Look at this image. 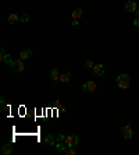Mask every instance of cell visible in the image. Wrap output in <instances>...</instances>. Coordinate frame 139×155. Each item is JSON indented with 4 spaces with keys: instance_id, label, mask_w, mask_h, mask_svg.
Returning <instances> with one entry per match:
<instances>
[{
    "instance_id": "1",
    "label": "cell",
    "mask_w": 139,
    "mask_h": 155,
    "mask_svg": "<svg viewBox=\"0 0 139 155\" xmlns=\"http://www.w3.org/2000/svg\"><path fill=\"white\" fill-rule=\"evenodd\" d=\"M117 85L121 90L129 88V85H131V77L128 74H120L118 77H117Z\"/></svg>"
},
{
    "instance_id": "2",
    "label": "cell",
    "mask_w": 139,
    "mask_h": 155,
    "mask_svg": "<svg viewBox=\"0 0 139 155\" xmlns=\"http://www.w3.org/2000/svg\"><path fill=\"white\" fill-rule=\"evenodd\" d=\"M10 67H11L13 71H17V73H21V71H24L25 69V64H24V60L22 59H13V61L10 63Z\"/></svg>"
},
{
    "instance_id": "3",
    "label": "cell",
    "mask_w": 139,
    "mask_h": 155,
    "mask_svg": "<svg viewBox=\"0 0 139 155\" xmlns=\"http://www.w3.org/2000/svg\"><path fill=\"white\" fill-rule=\"evenodd\" d=\"M63 141L67 147H75L77 144H78V141H80V139H78V136L77 134H68V136L64 137Z\"/></svg>"
},
{
    "instance_id": "4",
    "label": "cell",
    "mask_w": 139,
    "mask_h": 155,
    "mask_svg": "<svg viewBox=\"0 0 139 155\" xmlns=\"http://www.w3.org/2000/svg\"><path fill=\"white\" fill-rule=\"evenodd\" d=\"M96 88H97V84L93 80H89L82 85V90L85 92H93V91H96Z\"/></svg>"
},
{
    "instance_id": "5",
    "label": "cell",
    "mask_w": 139,
    "mask_h": 155,
    "mask_svg": "<svg viewBox=\"0 0 139 155\" xmlns=\"http://www.w3.org/2000/svg\"><path fill=\"white\" fill-rule=\"evenodd\" d=\"M0 61H1V63H7V64H10L13 61L11 55H10V53H6V49H4V48L0 49Z\"/></svg>"
},
{
    "instance_id": "6",
    "label": "cell",
    "mask_w": 139,
    "mask_h": 155,
    "mask_svg": "<svg viewBox=\"0 0 139 155\" xmlns=\"http://www.w3.org/2000/svg\"><path fill=\"white\" fill-rule=\"evenodd\" d=\"M121 131H123V136H124V139H125V140L132 139V136H134V131H132L131 124H125Z\"/></svg>"
},
{
    "instance_id": "7",
    "label": "cell",
    "mask_w": 139,
    "mask_h": 155,
    "mask_svg": "<svg viewBox=\"0 0 139 155\" xmlns=\"http://www.w3.org/2000/svg\"><path fill=\"white\" fill-rule=\"evenodd\" d=\"M125 8H127V11L129 13H135L138 10V4L134 1V0H128L127 3H125Z\"/></svg>"
},
{
    "instance_id": "8",
    "label": "cell",
    "mask_w": 139,
    "mask_h": 155,
    "mask_svg": "<svg viewBox=\"0 0 139 155\" xmlns=\"http://www.w3.org/2000/svg\"><path fill=\"white\" fill-rule=\"evenodd\" d=\"M71 76H72V74L70 73V71H65V73L60 74V80H59V81L61 82V84H67V82L71 80Z\"/></svg>"
},
{
    "instance_id": "9",
    "label": "cell",
    "mask_w": 139,
    "mask_h": 155,
    "mask_svg": "<svg viewBox=\"0 0 139 155\" xmlns=\"http://www.w3.org/2000/svg\"><path fill=\"white\" fill-rule=\"evenodd\" d=\"M45 144L48 145V147H52V145H56V139L53 134H48L46 137H45Z\"/></svg>"
},
{
    "instance_id": "10",
    "label": "cell",
    "mask_w": 139,
    "mask_h": 155,
    "mask_svg": "<svg viewBox=\"0 0 139 155\" xmlns=\"http://www.w3.org/2000/svg\"><path fill=\"white\" fill-rule=\"evenodd\" d=\"M32 56V50L31 49H24L20 52V59H22V60H27V59H31Z\"/></svg>"
},
{
    "instance_id": "11",
    "label": "cell",
    "mask_w": 139,
    "mask_h": 155,
    "mask_svg": "<svg viewBox=\"0 0 139 155\" xmlns=\"http://www.w3.org/2000/svg\"><path fill=\"white\" fill-rule=\"evenodd\" d=\"M92 70H93V73H95L96 76H103V74H104V67H103V64H95Z\"/></svg>"
},
{
    "instance_id": "12",
    "label": "cell",
    "mask_w": 139,
    "mask_h": 155,
    "mask_svg": "<svg viewBox=\"0 0 139 155\" xmlns=\"http://www.w3.org/2000/svg\"><path fill=\"white\" fill-rule=\"evenodd\" d=\"M13 152V145L11 144H4V145H1V154L3 155H10Z\"/></svg>"
},
{
    "instance_id": "13",
    "label": "cell",
    "mask_w": 139,
    "mask_h": 155,
    "mask_svg": "<svg viewBox=\"0 0 139 155\" xmlns=\"http://www.w3.org/2000/svg\"><path fill=\"white\" fill-rule=\"evenodd\" d=\"M7 20L10 24H16V22H18V21H21V18L18 16H17L16 13H11V14H8L7 17Z\"/></svg>"
},
{
    "instance_id": "14",
    "label": "cell",
    "mask_w": 139,
    "mask_h": 155,
    "mask_svg": "<svg viewBox=\"0 0 139 155\" xmlns=\"http://www.w3.org/2000/svg\"><path fill=\"white\" fill-rule=\"evenodd\" d=\"M82 8H75V10H74V11L71 13V17H72V20H80L81 17H82Z\"/></svg>"
},
{
    "instance_id": "15",
    "label": "cell",
    "mask_w": 139,
    "mask_h": 155,
    "mask_svg": "<svg viewBox=\"0 0 139 155\" xmlns=\"http://www.w3.org/2000/svg\"><path fill=\"white\" fill-rule=\"evenodd\" d=\"M50 77H52L53 81H59V80H60L59 69H52V70H50Z\"/></svg>"
},
{
    "instance_id": "16",
    "label": "cell",
    "mask_w": 139,
    "mask_h": 155,
    "mask_svg": "<svg viewBox=\"0 0 139 155\" xmlns=\"http://www.w3.org/2000/svg\"><path fill=\"white\" fill-rule=\"evenodd\" d=\"M56 148H57V151H59V152H63V154H64V151H65L67 145H64L61 141H59V143H56Z\"/></svg>"
},
{
    "instance_id": "17",
    "label": "cell",
    "mask_w": 139,
    "mask_h": 155,
    "mask_svg": "<svg viewBox=\"0 0 139 155\" xmlns=\"http://www.w3.org/2000/svg\"><path fill=\"white\" fill-rule=\"evenodd\" d=\"M65 155H77V150L74 147H67L65 148V151H64Z\"/></svg>"
},
{
    "instance_id": "18",
    "label": "cell",
    "mask_w": 139,
    "mask_h": 155,
    "mask_svg": "<svg viewBox=\"0 0 139 155\" xmlns=\"http://www.w3.org/2000/svg\"><path fill=\"white\" fill-rule=\"evenodd\" d=\"M83 66H85L86 69H93V66H95V64H93V61H92V60H86Z\"/></svg>"
},
{
    "instance_id": "19",
    "label": "cell",
    "mask_w": 139,
    "mask_h": 155,
    "mask_svg": "<svg viewBox=\"0 0 139 155\" xmlns=\"http://www.w3.org/2000/svg\"><path fill=\"white\" fill-rule=\"evenodd\" d=\"M29 21V16L28 14H24V16L21 17V22H28Z\"/></svg>"
},
{
    "instance_id": "20",
    "label": "cell",
    "mask_w": 139,
    "mask_h": 155,
    "mask_svg": "<svg viewBox=\"0 0 139 155\" xmlns=\"http://www.w3.org/2000/svg\"><path fill=\"white\" fill-rule=\"evenodd\" d=\"M53 106H54V108H59V109H63V106H61V102H60V101H54Z\"/></svg>"
},
{
    "instance_id": "21",
    "label": "cell",
    "mask_w": 139,
    "mask_h": 155,
    "mask_svg": "<svg viewBox=\"0 0 139 155\" xmlns=\"http://www.w3.org/2000/svg\"><path fill=\"white\" fill-rule=\"evenodd\" d=\"M134 25H136V27H139V18L136 17L135 20H134Z\"/></svg>"
},
{
    "instance_id": "22",
    "label": "cell",
    "mask_w": 139,
    "mask_h": 155,
    "mask_svg": "<svg viewBox=\"0 0 139 155\" xmlns=\"http://www.w3.org/2000/svg\"><path fill=\"white\" fill-rule=\"evenodd\" d=\"M135 13H136V17H138V18H139V10H136Z\"/></svg>"
}]
</instances>
